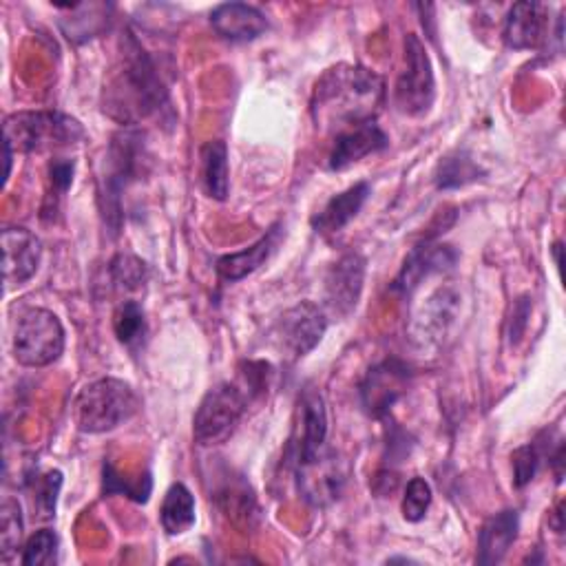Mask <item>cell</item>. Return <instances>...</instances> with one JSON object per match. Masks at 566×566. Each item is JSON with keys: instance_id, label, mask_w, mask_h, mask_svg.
I'll return each mask as SVG.
<instances>
[{"instance_id": "6da1fadb", "label": "cell", "mask_w": 566, "mask_h": 566, "mask_svg": "<svg viewBox=\"0 0 566 566\" xmlns=\"http://www.w3.org/2000/svg\"><path fill=\"white\" fill-rule=\"evenodd\" d=\"M166 102L168 86L155 57L130 31H126L122 38L119 60L111 69L102 88V111L111 119L130 128L161 111Z\"/></svg>"}, {"instance_id": "7a4b0ae2", "label": "cell", "mask_w": 566, "mask_h": 566, "mask_svg": "<svg viewBox=\"0 0 566 566\" xmlns=\"http://www.w3.org/2000/svg\"><path fill=\"white\" fill-rule=\"evenodd\" d=\"M385 104V80L360 64L329 66L314 84L310 111L321 130H343L376 119Z\"/></svg>"}, {"instance_id": "3957f363", "label": "cell", "mask_w": 566, "mask_h": 566, "mask_svg": "<svg viewBox=\"0 0 566 566\" xmlns=\"http://www.w3.org/2000/svg\"><path fill=\"white\" fill-rule=\"evenodd\" d=\"M139 409V396L122 378H97L86 382L73 400V420L84 433L113 431L128 422Z\"/></svg>"}, {"instance_id": "277c9868", "label": "cell", "mask_w": 566, "mask_h": 566, "mask_svg": "<svg viewBox=\"0 0 566 566\" xmlns=\"http://www.w3.org/2000/svg\"><path fill=\"white\" fill-rule=\"evenodd\" d=\"M4 146L18 153H40L77 144L82 124L60 111H18L4 117Z\"/></svg>"}, {"instance_id": "5b68a950", "label": "cell", "mask_w": 566, "mask_h": 566, "mask_svg": "<svg viewBox=\"0 0 566 566\" xmlns=\"http://www.w3.org/2000/svg\"><path fill=\"white\" fill-rule=\"evenodd\" d=\"M146 161V146L142 139V133L130 128H124L113 135L108 150H106V170L102 177V214L104 221L111 223L113 232L119 228V212H122V192L124 188L137 179Z\"/></svg>"}, {"instance_id": "8992f818", "label": "cell", "mask_w": 566, "mask_h": 566, "mask_svg": "<svg viewBox=\"0 0 566 566\" xmlns=\"http://www.w3.org/2000/svg\"><path fill=\"white\" fill-rule=\"evenodd\" d=\"M252 400L254 398L239 378L219 382L208 389L192 418L195 440L201 447H214L226 442L239 427Z\"/></svg>"}, {"instance_id": "52a82bcc", "label": "cell", "mask_w": 566, "mask_h": 566, "mask_svg": "<svg viewBox=\"0 0 566 566\" xmlns=\"http://www.w3.org/2000/svg\"><path fill=\"white\" fill-rule=\"evenodd\" d=\"M64 352V327L44 307L24 310L13 329V356L27 367H46Z\"/></svg>"}, {"instance_id": "ba28073f", "label": "cell", "mask_w": 566, "mask_h": 566, "mask_svg": "<svg viewBox=\"0 0 566 566\" xmlns=\"http://www.w3.org/2000/svg\"><path fill=\"white\" fill-rule=\"evenodd\" d=\"M405 66L394 84V104L402 115L418 117L429 113L436 99L433 66L422 40L416 33L405 35Z\"/></svg>"}, {"instance_id": "9c48e42d", "label": "cell", "mask_w": 566, "mask_h": 566, "mask_svg": "<svg viewBox=\"0 0 566 566\" xmlns=\"http://www.w3.org/2000/svg\"><path fill=\"white\" fill-rule=\"evenodd\" d=\"M294 478L307 504L327 506L340 497L349 478V464L338 451L323 444L314 455L294 464Z\"/></svg>"}, {"instance_id": "30bf717a", "label": "cell", "mask_w": 566, "mask_h": 566, "mask_svg": "<svg viewBox=\"0 0 566 566\" xmlns=\"http://www.w3.org/2000/svg\"><path fill=\"white\" fill-rule=\"evenodd\" d=\"M327 323L329 316L323 305L314 301H301L281 314L274 327V336L285 354L292 358H303L321 343Z\"/></svg>"}, {"instance_id": "8fae6325", "label": "cell", "mask_w": 566, "mask_h": 566, "mask_svg": "<svg viewBox=\"0 0 566 566\" xmlns=\"http://www.w3.org/2000/svg\"><path fill=\"white\" fill-rule=\"evenodd\" d=\"M462 296L453 285L436 287L411 318V338L418 347H438L460 316Z\"/></svg>"}, {"instance_id": "7c38bea8", "label": "cell", "mask_w": 566, "mask_h": 566, "mask_svg": "<svg viewBox=\"0 0 566 566\" xmlns=\"http://www.w3.org/2000/svg\"><path fill=\"white\" fill-rule=\"evenodd\" d=\"M413 371L398 358H385L369 367L360 382V405L371 418H385L396 400L411 387Z\"/></svg>"}, {"instance_id": "4fadbf2b", "label": "cell", "mask_w": 566, "mask_h": 566, "mask_svg": "<svg viewBox=\"0 0 566 566\" xmlns=\"http://www.w3.org/2000/svg\"><path fill=\"white\" fill-rule=\"evenodd\" d=\"M365 268L367 261L360 252H345L329 265L323 285V310L327 316L347 318L358 307L365 283Z\"/></svg>"}, {"instance_id": "5bb4252c", "label": "cell", "mask_w": 566, "mask_h": 566, "mask_svg": "<svg viewBox=\"0 0 566 566\" xmlns=\"http://www.w3.org/2000/svg\"><path fill=\"white\" fill-rule=\"evenodd\" d=\"M327 440V409L318 389L305 387L296 402L287 460L294 464L314 455Z\"/></svg>"}, {"instance_id": "9a60e30c", "label": "cell", "mask_w": 566, "mask_h": 566, "mask_svg": "<svg viewBox=\"0 0 566 566\" xmlns=\"http://www.w3.org/2000/svg\"><path fill=\"white\" fill-rule=\"evenodd\" d=\"M455 261H458V252L453 250V245L438 243V241H422L405 256L391 283V290L407 296L431 274H440L453 268Z\"/></svg>"}, {"instance_id": "2e32d148", "label": "cell", "mask_w": 566, "mask_h": 566, "mask_svg": "<svg viewBox=\"0 0 566 566\" xmlns=\"http://www.w3.org/2000/svg\"><path fill=\"white\" fill-rule=\"evenodd\" d=\"M0 241H2V274H4L7 290L20 287L29 279H33V274L38 272L40 259H42V243L31 230L20 226L4 228L0 234Z\"/></svg>"}, {"instance_id": "e0dca14e", "label": "cell", "mask_w": 566, "mask_h": 566, "mask_svg": "<svg viewBox=\"0 0 566 566\" xmlns=\"http://www.w3.org/2000/svg\"><path fill=\"white\" fill-rule=\"evenodd\" d=\"M389 146L387 133L376 124V119L354 124L334 135L332 150L327 155L329 170H345L352 164L365 159L367 155H376Z\"/></svg>"}, {"instance_id": "ac0fdd59", "label": "cell", "mask_w": 566, "mask_h": 566, "mask_svg": "<svg viewBox=\"0 0 566 566\" xmlns=\"http://www.w3.org/2000/svg\"><path fill=\"white\" fill-rule=\"evenodd\" d=\"M551 35L548 7L542 2H515L502 27V40L509 49H539Z\"/></svg>"}, {"instance_id": "d6986e66", "label": "cell", "mask_w": 566, "mask_h": 566, "mask_svg": "<svg viewBox=\"0 0 566 566\" xmlns=\"http://www.w3.org/2000/svg\"><path fill=\"white\" fill-rule=\"evenodd\" d=\"M214 33L228 42H252L270 27L265 13L248 2H223L210 11Z\"/></svg>"}, {"instance_id": "ffe728a7", "label": "cell", "mask_w": 566, "mask_h": 566, "mask_svg": "<svg viewBox=\"0 0 566 566\" xmlns=\"http://www.w3.org/2000/svg\"><path fill=\"white\" fill-rule=\"evenodd\" d=\"M520 531V515L513 509H504L491 515L478 531V564H497L504 559L513 542L517 539Z\"/></svg>"}, {"instance_id": "44dd1931", "label": "cell", "mask_w": 566, "mask_h": 566, "mask_svg": "<svg viewBox=\"0 0 566 566\" xmlns=\"http://www.w3.org/2000/svg\"><path fill=\"white\" fill-rule=\"evenodd\" d=\"M279 241H281V226H272V228H270L259 241H254L250 248L219 256L217 263H214L217 276H219L221 281H228V283H234V281L245 279L248 274H252L254 270H259V268L270 259V254L276 250Z\"/></svg>"}, {"instance_id": "7402d4cb", "label": "cell", "mask_w": 566, "mask_h": 566, "mask_svg": "<svg viewBox=\"0 0 566 566\" xmlns=\"http://www.w3.org/2000/svg\"><path fill=\"white\" fill-rule=\"evenodd\" d=\"M371 192V186L367 181H358L343 192L334 195L314 217H312V228L318 234H334L343 230L365 206L367 197Z\"/></svg>"}, {"instance_id": "603a6c76", "label": "cell", "mask_w": 566, "mask_h": 566, "mask_svg": "<svg viewBox=\"0 0 566 566\" xmlns=\"http://www.w3.org/2000/svg\"><path fill=\"white\" fill-rule=\"evenodd\" d=\"M199 181L206 195L214 201H223L230 192V166L228 146L221 139H210L199 150Z\"/></svg>"}, {"instance_id": "cb8c5ba5", "label": "cell", "mask_w": 566, "mask_h": 566, "mask_svg": "<svg viewBox=\"0 0 566 566\" xmlns=\"http://www.w3.org/2000/svg\"><path fill=\"white\" fill-rule=\"evenodd\" d=\"M161 528L168 535H181L195 526V495L184 482H175L168 486L161 509H159Z\"/></svg>"}, {"instance_id": "d4e9b609", "label": "cell", "mask_w": 566, "mask_h": 566, "mask_svg": "<svg viewBox=\"0 0 566 566\" xmlns=\"http://www.w3.org/2000/svg\"><path fill=\"white\" fill-rule=\"evenodd\" d=\"M486 172L484 168L464 150H455L444 155L433 172V184L440 190H453V188H462L467 184H473L478 179H482Z\"/></svg>"}, {"instance_id": "484cf974", "label": "cell", "mask_w": 566, "mask_h": 566, "mask_svg": "<svg viewBox=\"0 0 566 566\" xmlns=\"http://www.w3.org/2000/svg\"><path fill=\"white\" fill-rule=\"evenodd\" d=\"M214 500L219 502V506L223 509V513L234 522V524H245L250 526L252 520L259 515L256 509V500L254 493L250 491V486L239 478H226L223 484L217 489Z\"/></svg>"}, {"instance_id": "4316f807", "label": "cell", "mask_w": 566, "mask_h": 566, "mask_svg": "<svg viewBox=\"0 0 566 566\" xmlns=\"http://www.w3.org/2000/svg\"><path fill=\"white\" fill-rule=\"evenodd\" d=\"M113 332L122 345L126 347L139 345L146 336L144 307L133 298L122 301L113 312Z\"/></svg>"}, {"instance_id": "83f0119b", "label": "cell", "mask_w": 566, "mask_h": 566, "mask_svg": "<svg viewBox=\"0 0 566 566\" xmlns=\"http://www.w3.org/2000/svg\"><path fill=\"white\" fill-rule=\"evenodd\" d=\"M22 542V511L13 497H7L0 506V546L2 559L9 562Z\"/></svg>"}, {"instance_id": "f1b7e54d", "label": "cell", "mask_w": 566, "mask_h": 566, "mask_svg": "<svg viewBox=\"0 0 566 566\" xmlns=\"http://www.w3.org/2000/svg\"><path fill=\"white\" fill-rule=\"evenodd\" d=\"M20 562L24 566L55 564L57 562V535L51 528H40L22 546Z\"/></svg>"}, {"instance_id": "f546056e", "label": "cell", "mask_w": 566, "mask_h": 566, "mask_svg": "<svg viewBox=\"0 0 566 566\" xmlns=\"http://www.w3.org/2000/svg\"><path fill=\"white\" fill-rule=\"evenodd\" d=\"M111 279L117 287L122 290H137L144 285L146 276H148V268L142 259L133 256V254H115L111 265H108Z\"/></svg>"}, {"instance_id": "4dcf8cb0", "label": "cell", "mask_w": 566, "mask_h": 566, "mask_svg": "<svg viewBox=\"0 0 566 566\" xmlns=\"http://www.w3.org/2000/svg\"><path fill=\"white\" fill-rule=\"evenodd\" d=\"M431 486L424 478L420 475H413L407 486H405V495H402V502H400V511H402V517L407 522H420L429 506H431Z\"/></svg>"}, {"instance_id": "1f68e13d", "label": "cell", "mask_w": 566, "mask_h": 566, "mask_svg": "<svg viewBox=\"0 0 566 566\" xmlns=\"http://www.w3.org/2000/svg\"><path fill=\"white\" fill-rule=\"evenodd\" d=\"M539 462H542V449H539L537 442H528V444L517 447V449L511 453L513 484H515L517 489L526 486V484L535 478Z\"/></svg>"}, {"instance_id": "d6a6232c", "label": "cell", "mask_w": 566, "mask_h": 566, "mask_svg": "<svg viewBox=\"0 0 566 566\" xmlns=\"http://www.w3.org/2000/svg\"><path fill=\"white\" fill-rule=\"evenodd\" d=\"M62 486V473L55 471H46L38 484H35V495H33V504L38 509V513L42 517H51L55 513V504H57V493Z\"/></svg>"}, {"instance_id": "836d02e7", "label": "cell", "mask_w": 566, "mask_h": 566, "mask_svg": "<svg viewBox=\"0 0 566 566\" xmlns=\"http://www.w3.org/2000/svg\"><path fill=\"white\" fill-rule=\"evenodd\" d=\"M150 489H153L150 480L130 484L119 478V473L113 469L111 462H104V493H124L126 497H130L135 502H146L150 495Z\"/></svg>"}, {"instance_id": "e575fe53", "label": "cell", "mask_w": 566, "mask_h": 566, "mask_svg": "<svg viewBox=\"0 0 566 566\" xmlns=\"http://www.w3.org/2000/svg\"><path fill=\"white\" fill-rule=\"evenodd\" d=\"M73 172H75V159L69 157H55L49 164V184H51V195L53 199H60L69 186L73 184Z\"/></svg>"}, {"instance_id": "d590c367", "label": "cell", "mask_w": 566, "mask_h": 566, "mask_svg": "<svg viewBox=\"0 0 566 566\" xmlns=\"http://www.w3.org/2000/svg\"><path fill=\"white\" fill-rule=\"evenodd\" d=\"M531 314V301L528 296H522L513 303V314L509 318V340H517L526 327V316Z\"/></svg>"}]
</instances>
